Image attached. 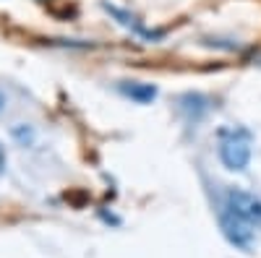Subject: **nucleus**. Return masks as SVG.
Returning a JSON list of instances; mask_svg holds the SVG:
<instances>
[{"instance_id": "nucleus-7", "label": "nucleus", "mask_w": 261, "mask_h": 258, "mask_svg": "<svg viewBox=\"0 0 261 258\" xmlns=\"http://www.w3.org/2000/svg\"><path fill=\"white\" fill-rule=\"evenodd\" d=\"M3 162H6V159H3V149H0V167H3Z\"/></svg>"}, {"instance_id": "nucleus-2", "label": "nucleus", "mask_w": 261, "mask_h": 258, "mask_svg": "<svg viewBox=\"0 0 261 258\" xmlns=\"http://www.w3.org/2000/svg\"><path fill=\"white\" fill-rule=\"evenodd\" d=\"M220 159L232 172L246 169L248 162H251V141L246 136H238V133L225 136L222 144H220Z\"/></svg>"}, {"instance_id": "nucleus-4", "label": "nucleus", "mask_w": 261, "mask_h": 258, "mask_svg": "<svg viewBox=\"0 0 261 258\" xmlns=\"http://www.w3.org/2000/svg\"><path fill=\"white\" fill-rule=\"evenodd\" d=\"M120 92L128 99L139 102V104H149V102L157 99V89H154V86H151V83H141V81H125V83H120Z\"/></svg>"}, {"instance_id": "nucleus-5", "label": "nucleus", "mask_w": 261, "mask_h": 258, "mask_svg": "<svg viewBox=\"0 0 261 258\" xmlns=\"http://www.w3.org/2000/svg\"><path fill=\"white\" fill-rule=\"evenodd\" d=\"M13 136H16L21 144H24V146H27V144H32V138H34V133L29 131L27 125H16V128H13Z\"/></svg>"}, {"instance_id": "nucleus-1", "label": "nucleus", "mask_w": 261, "mask_h": 258, "mask_svg": "<svg viewBox=\"0 0 261 258\" xmlns=\"http://www.w3.org/2000/svg\"><path fill=\"white\" fill-rule=\"evenodd\" d=\"M220 230H222V235L227 238L230 245L241 248V250H246V253H251V250L256 248V230H253V222L243 219L241 214L225 209L222 217H220Z\"/></svg>"}, {"instance_id": "nucleus-3", "label": "nucleus", "mask_w": 261, "mask_h": 258, "mask_svg": "<svg viewBox=\"0 0 261 258\" xmlns=\"http://www.w3.org/2000/svg\"><path fill=\"white\" fill-rule=\"evenodd\" d=\"M227 209L241 214L243 219L253 222V224H261V198H256L253 193H246V190H230L227 193Z\"/></svg>"}, {"instance_id": "nucleus-6", "label": "nucleus", "mask_w": 261, "mask_h": 258, "mask_svg": "<svg viewBox=\"0 0 261 258\" xmlns=\"http://www.w3.org/2000/svg\"><path fill=\"white\" fill-rule=\"evenodd\" d=\"M3 107H6V97H3V92H0V112H3Z\"/></svg>"}]
</instances>
